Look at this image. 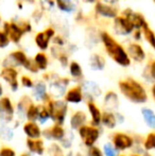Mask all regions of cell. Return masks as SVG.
I'll return each instance as SVG.
<instances>
[{"label":"cell","mask_w":155,"mask_h":156,"mask_svg":"<svg viewBox=\"0 0 155 156\" xmlns=\"http://www.w3.org/2000/svg\"><path fill=\"white\" fill-rule=\"evenodd\" d=\"M58 6L62 11L65 12H71L73 10V4L71 2H69L68 0H55Z\"/></svg>","instance_id":"cell-38"},{"label":"cell","mask_w":155,"mask_h":156,"mask_svg":"<svg viewBox=\"0 0 155 156\" xmlns=\"http://www.w3.org/2000/svg\"><path fill=\"white\" fill-rule=\"evenodd\" d=\"M115 28L117 32L121 34H130L135 29L132 21L124 16H119L115 18Z\"/></svg>","instance_id":"cell-20"},{"label":"cell","mask_w":155,"mask_h":156,"mask_svg":"<svg viewBox=\"0 0 155 156\" xmlns=\"http://www.w3.org/2000/svg\"><path fill=\"white\" fill-rule=\"evenodd\" d=\"M141 29H143V36H145L146 41H147L148 43L150 44V46L155 50V33H154V31L149 27V25H148L147 23L143 26Z\"/></svg>","instance_id":"cell-32"},{"label":"cell","mask_w":155,"mask_h":156,"mask_svg":"<svg viewBox=\"0 0 155 156\" xmlns=\"http://www.w3.org/2000/svg\"><path fill=\"white\" fill-rule=\"evenodd\" d=\"M70 84V79L66 78H58L54 81H52L50 83V93L49 94L52 97L53 99H62L64 98L65 94H66L68 86Z\"/></svg>","instance_id":"cell-8"},{"label":"cell","mask_w":155,"mask_h":156,"mask_svg":"<svg viewBox=\"0 0 155 156\" xmlns=\"http://www.w3.org/2000/svg\"><path fill=\"white\" fill-rule=\"evenodd\" d=\"M103 106L105 111L117 112L120 106V100L118 94L114 90L106 91L103 97Z\"/></svg>","instance_id":"cell-16"},{"label":"cell","mask_w":155,"mask_h":156,"mask_svg":"<svg viewBox=\"0 0 155 156\" xmlns=\"http://www.w3.org/2000/svg\"><path fill=\"white\" fill-rule=\"evenodd\" d=\"M111 144L114 146L118 153L132 150L134 147V136L124 132H115L111 135Z\"/></svg>","instance_id":"cell-5"},{"label":"cell","mask_w":155,"mask_h":156,"mask_svg":"<svg viewBox=\"0 0 155 156\" xmlns=\"http://www.w3.org/2000/svg\"><path fill=\"white\" fill-rule=\"evenodd\" d=\"M10 43V39L6 36V34L4 32L0 31V48H5Z\"/></svg>","instance_id":"cell-43"},{"label":"cell","mask_w":155,"mask_h":156,"mask_svg":"<svg viewBox=\"0 0 155 156\" xmlns=\"http://www.w3.org/2000/svg\"><path fill=\"white\" fill-rule=\"evenodd\" d=\"M46 153L48 156H66L63 148L58 142H51L46 149Z\"/></svg>","instance_id":"cell-30"},{"label":"cell","mask_w":155,"mask_h":156,"mask_svg":"<svg viewBox=\"0 0 155 156\" xmlns=\"http://www.w3.org/2000/svg\"><path fill=\"white\" fill-rule=\"evenodd\" d=\"M67 129H65L64 125H58V124H52L50 126L46 127L43 129V134L41 137L44 140H48L51 142H58L60 144L63 140V138L66 136Z\"/></svg>","instance_id":"cell-7"},{"label":"cell","mask_w":155,"mask_h":156,"mask_svg":"<svg viewBox=\"0 0 155 156\" xmlns=\"http://www.w3.org/2000/svg\"><path fill=\"white\" fill-rule=\"evenodd\" d=\"M1 97H3V86H2V84L0 83V98Z\"/></svg>","instance_id":"cell-50"},{"label":"cell","mask_w":155,"mask_h":156,"mask_svg":"<svg viewBox=\"0 0 155 156\" xmlns=\"http://www.w3.org/2000/svg\"><path fill=\"white\" fill-rule=\"evenodd\" d=\"M0 156H16V152L11 147L3 146L0 148Z\"/></svg>","instance_id":"cell-41"},{"label":"cell","mask_w":155,"mask_h":156,"mask_svg":"<svg viewBox=\"0 0 155 156\" xmlns=\"http://www.w3.org/2000/svg\"><path fill=\"white\" fill-rule=\"evenodd\" d=\"M73 156H85V155L82 154L81 152H77V153H75V154H73Z\"/></svg>","instance_id":"cell-52"},{"label":"cell","mask_w":155,"mask_h":156,"mask_svg":"<svg viewBox=\"0 0 155 156\" xmlns=\"http://www.w3.org/2000/svg\"><path fill=\"white\" fill-rule=\"evenodd\" d=\"M26 147H27L30 154H35L37 156H43L46 153V149H47L45 144V140L43 138H38V139L27 138L26 139Z\"/></svg>","instance_id":"cell-15"},{"label":"cell","mask_w":155,"mask_h":156,"mask_svg":"<svg viewBox=\"0 0 155 156\" xmlns=\"http://www.w3.org/2000/svg\"><path fill=\"white\" fill-rule=\"evenodd\" d=\"M78 136L80 137L83 146L85 148H90V147L97 146L98 141L101 137V129L97 126H93L90 124H86L84 126L80 127L77 131Z\"/></svg>","instance_id":"cell-4"},{"label":"cell","mask_w":155,"mask_h":156,"mask_svg":"<svg viewBox=\"0 0 155 156\" xmlns=\"http://www.w3.org/2000/svg\"><path fill=\"white\" fill-rule=\"evenodd\" d=\"M143 156H154V155L151 154L150 152H145V153H143Z\"/></svg>","instance_id":"cell-53"},{"label":"cell","mask_w":155,"mask_h":156,"mask_svg":"<svg viewBox=\"0 0 155 156\" xmlns=\"http://www.w3.org/2000/svg\"><path fill=\"white\" fill-rule=\"evenodd\" d=\"M154 2H155V0H154Z\"/></svg>","instance_id":"cell-60"},{"label":"cell","mask_w":155,"mask_h":156,"mask_svg":"<svg viewBox=\"0 0 155 156\" xmlns=\"http://www.w3.org/2000/svg\"><path fill=\"white\" fill-rule=\"evenodd\" d=\"M102 151H103L104 156H117L118 155L116 149L114 148V146H113L111 142H105V144H103Z\"/></svg>","instance_id":"cell-37"},{"label":"cell","mask_w":155,"mask_h":156,"mask_svg":"<svg viewBox=\"0 0 155 156\" xmlns=\"http://www.w3.org/2000/svg\"><path fill=\"white\" fill-rule=\"evenodd\" d=\"M25 1H28V2H33L34 0H25Z\"/></svg>","instance_id":"cell-57"},{"label":"cell","mask_w":155,"mask_h":156,"mask_svg":"<svg viewBox=\"0 0 155 156\" xmlns=\"http://www.w3.org/2000/svg\"><path fill=\"white\" fill-rule=\"evenodd\" d=\"M88 116L83 109H78L75 111L71 116L69 117V126H70V131L77 132L80 127L84 126V125L88 124Z\"/></svg>","instance_id":"cell-12"},{"label":"cell","mask_w":155,"mask_h":156,"mask_svg":"<svg viewBox=\"0 0 155 156\" xmlns=\"http://www.w3.org/2000/svg\"><path fill=\"white\" fill-rule=\"evenodd\" d=\"M118 88L122 96L134 104H146L149 100L146 87L134 78H125L118 82Z\"/></svg>","instance_id":"cell-1"},{"label":"cell","mask_w":155,"mask_h":156,"mask_svg":"<svg viewBox=\"0 0 155 156\" xmlns=\"http://www.w3.org/2000/svg\"><path fill=\"white\" fill-rule=\"evenodd\" d=\"M101 41L104 45L106 53L115 63L122 67H129L131 65V58L124 48L107 32L101 33Z\"/></svg>","instance_id":"cell-2"},{"label":"cell","mask_w":155,"mask_h":156,"mask_svg":"<svg viewBox=\"0 0 155 156\" xmlns=\"http://www.w3.org/2000/svg\"><path fill=\"white\" fill-rule=\"evenodd\" d=\"M23 132L27 136V138H30V139H38V138H41L43 129L41 127V124H38L37 122L26 121L23 124Z\"/></svg>","instance_id":"cell-17"},{"label":"cell","mask_w":155,"mask_h":156,"mask_svg":"<svg viewBox=\"0 0 155 156\" xmlns=\"http://www.w3.org/2000/svg\"><path fill=\"white\" fill-rule=\"evenodd\" d=\"M81 86L84 94V99L86 98V101H95L102 94L100 86L93 81H85Z\"/></svg>","instance_id":"cell-14"},{"label":"cell","mask_w":155,"mask_h":156,"mask_svg":"<svg viewBox=\"0 0 155 156\" xmlns=\"http://www.w3.org/2000/svg\"><path fill=\"white\" fill-rule=\"evenodd\" d=\"M19 156H31L30 155V153H26V152H23V153H21Z\"/></svg>","instance_id":"cell-54"},{"label":"cell","mask_w":155,"mask_h":156,"mask_svg":"<svg viewBox=\"0 0 155 156\" xmlns=\"http://www.w3.org/2000/svg\"><path fill=\"white\" fill-rule=\"evenodd\" d=\"M54 1H55V0H46V2H47V3L49 4L50 6L54 5Z\"/></svg>","instance_id":"cell-49"},{"label":"cell","mask_w":155,"mask_h":156,"mask_svg":"<svg viewBox=\"0 0 155 156\" xmlns=\"http://www.w3.org/2000/svg\"><path fill=\"white\" fill-rule=\"evenodd\" d=\"M0 78L8 83L12 91L18 90V71L14 67H4L0 72Z\"/></svg>","instance_id":"cell-10"},{"label":"cell","mask_w":155,"mask_h":156,"mask_svg":"<svg viewBox=\"0 0 155 156\" xmlns=\"http://www.w3.org/2000/svg\"><path fill=\"white\" fill-rule=\"evenodd\" d=\"M56 58L58 60V62L61 63V65L63 66V67H66L67 65H68V58H67V55L65 53H63V52H61V53L56 54Z\"/></svg>","instance_id":"cell-42"},{"label":"cell","mask_w":155,"mask_h":156,"mask_svg":"<svg viewBox=\"0 0 155 156\" xmlns=\"http://www.w3.org/2000/svg\"><path fill=\"white\" fill-rule=\"evenodd\" d=\"M73 141H75V134L72 131H67V134L63 140L60 142V146L63 148V150H70L72 148Z\"/></svg>","instance_id":"cell-35"},{"label":"cell","mask_w":155,"mask_h":156,"mask_svg":"<svg viewBox=\"0 0 155 156\" xmlns=\"http://www.w3.org/2000/svg\"><path fill=\"white\" fill-rule=\"evenodd\" d=\"M69 73L76 80H81L83 78V69L78 62H71L69 64Z\"/></svg>","instance_id":"cell-33"},{"label":"cell","mask_w":155,"mask_h":156,"mask_svg":"<svg viewBox=\"0 0 155 156\" xmlns=\"http://www.w3.org/2000/svg\"><path fill=\"white\" fill-rule=\"evenodd\" d=\"M151 94H152V98H153V100L155 102V84L152 85V87H151Z\"/></svg>","instance_id":"cell-46"},{"label":"cell","mask_w":155,"mask_h":156,"mask_svg":"<svg viewBox=\"0 0 155 156\" xmlns=\"http://www.w3.org/2000/svg\"><path fill=\"white\" fill-rule=\"evenodd\" d=\"M128 55L131 60L135 61L137 63H141L146 60V52L143 49L140 45L138 44H131L129 46V51Z\"/></svg>","instance_id":"cell-22"},{"label":"cell","mask_w":155,"mask_h":156,"mask_svg":"<svg viewBox=\"0 0 155 156\" xmlns=\"http://www.w3.org/2000/svg\"><path fill=\"white\" fill-rule=\"evenodd\" d=\"M48 89H47V85H46L45 82L43 81H39L36 84H34L33 87V98L35 99L36 101L43 103V101L45 100V98L47 97Z\"/></svg>","instance_id":"cell-25"},{"label":"cell","mask_w":155,"mask_h":156,"mask_svg":"<svg viewBox=\"0 0 155 156\" xmlns=\"http://www.w3.org/2000/svg\"><path fill=\"white\" fill-rule=\"evenodd\" d=\"M95 10L98 14L105 17H110V18H116L118 14L117 9L113 8L111 5H106L102 2H97V4L95 5Z\"/></svg>","instance_id":"cell-24"},{"label":"cell","mask_w":155,"mask_h":156,"mask_svg":"<svg viewBox=\"0 0 155 156\" xmlns=\"http://www.w3.org/2000/svg\"><path fill=\"white\" fill-rule=\"evenodd\" d=\"M85 156H104V155L101 148H99L98 146H93L87 149Z\"/></svg>","instance_id":"cell-39"},{"label":"cell","mask_w":155,"mask_h":156,"mask_svg":"<svg viewBox=\"0 0 155 156\" xmlns=\"http://www.w3.org/2000/svg\"><path fill=\"white\" fill-rule=\"evenodd\" d=\"M50 120V114L48 111L47 106L45 104H38V118L37 123L38 124H46Z\"/></svg>","instance_id":"cell-31"},{"label":"cell","mask_w":155,"mask_h":156,"mask_svg":"<svg viewBox=\"0 0 155 156\" xmlns=\"http://www.w3.org/2000/svg\"><path fill=\"white\" fill-rule=\"evenodd\" d=\"M37 118H38V104L33 102L29 106V108L27 109V112H26L25 119L27 121L37 122Z\"/></svg>","instance_id":"cell-29"},{"label":"cell","mask_w":155,"mask_h":156,"mask_svg":"<svg viewBox=\"0 0 155 156\" xmlns=\"http://www.w3.org/2000/svg\"><path fill=\"white\" fill-rule=\"evenodd\" d=\"M141 117L149 129L155 131V112L150 107L143 106L141 108Z\"/></svg>","instance_id":"cell-26"},{"label":"cell","mask_w":155,"mask_h":156,"mask_svg":"<svg viewBox=\"0 0 155 156\" xmlns=\"http://www.w3.org/2000/svg\"><path fill=\"white\" fill-rule=\"evenodd\" d=\"M63 43H64V41H61L60 37H56V38H55V44H60V45H63Z\"/></svg>","instance_id":"cell-51"},{"label":"cell","mask_w":155,"mask_h":156,"mask_svg":"<svg viewBox=\"0 0 155 156\" xmlns=\"http://www.w3.org/2000/svg\"><path fill=\"white\" fill-rule=\"evenodd\" d=\"M115 114H116V119H117L118 124H122L125 122V117H124L123 115H121V114L118 113V112H115Z\"/></svg>","instance_id":"cell-45"},{"label":"cell","mask_w":155,"mask_h":156,"mask_svg":"<svg viewBox=\"0 0 155 156\" xmlns=\"http://www.w3.org/2000/svg\"><path fill=\"white\" fill-rule=\"evenodd\" d=\"M101 125L107 129H114L118 125L115 112H110V111H105V109H104V111L102 112Z\"/></svg>","instance_id":"cell-23"},{"label":"cell","mask_w":155,"mask_h":156,"mask_svg":"<svg viewBox=\"0 0 155 156\" xmlns=\"http://www.w3.org/2000/svg\"><path fill=\"white\" fill-rule=\"evenodd\" d=\"M41 104L47 106L50 114V120L54 124L65 125L69 112V105L63 99H53L48 94Z\"/></svg>","instance_id":"cell-3"},{"label":"cell","mask_w":155,"mask_h":156,"mask_svg":"<svg viewBox=\"0 0 155 156\" xmlns=\"http://www.w3.org/2000/svg\"><path fill=\"white\" fill-rule=\"evenodd\" d=\"M55 32L52 28H48L46 29L45 31L43 32H39L38 34H36L35 36V43L37 45V47L41 50H47L48 47H49V43H50V39L54 36Z\"/></svg>","instance_id":"cell-19"},{"label":"cell","mask_w":155,"mask_h":156,"mask_svg":"<svg viewBox=\"0 0 155 156\" xmlns=\"http://www.w3.org/2000/svg\"><path fill=\"white\" fill-rule=\"evenodd\" d=\"M117 156H129V155L124 154V153H118V155H117Z\"/></svg>","instance_id":"cell-56"},{"label":"cell","mask_w":155,"mask_h":156,"mask_svg":"<svg viewBox=\"0 0 155 156\" xmlns=\"http://www.w3.org/2000/svg\"><path fill=\"white\" fill-rule=\"evenodd\" d=\"M34 63H35L36 67L38 70H46L48 68V58L44 52H38L35 56H34Z\"/></svg>","instance_id":"cell-34"},{"label":"cell","mask_w":155,"mask_h":156,"mask_svg":"<svg viewBox=\"0 0 155 156\" xmlns=\"http://www.w3.org/2000/svg\"><path fill=\"white\" fill-rule=\"evenodd\" d=\"M130 156H143V154H137V153H132Z\"/></svg>","instance_id":"cell-55"},{"label":"cell","mask_w":155,"mask_h":156,"mask_svg":"<svg viewBox=\"0 0 155 156\" xmlns=\"http://www.w3.org/2000/svg\"><path fill=\"white\" fill-rule=\"evenodd\" d=\"M89 65L90 68L95 71H101L105 67V60L103 56L99 55V54H93L89 60Z\"/></svg>","instance_id":"cell-27"},{"label":"cell","mask_w":155,"mask_h":156,"mask_svg":"<svg viewBox=\"0 0 155 156\" xmlns=\"http://www.w3.org/2000/svg\"><path fill=\"white\" fill-rule=\"evenodd\" d=\"M86 107L89 114V124L93 126L100 127L101 126V119H102V112L99 105L95 101H86Z\"/></svg>","instance_id":"cell-13"},{"label":"cell","mask_w":155,"mask_h":156,"mask_svg":"<svg viewBox=\"0 0 155 156\" xmlns=\"http://www.w3.org/2000/svg\"><path fill=\"white\" fill-rule=\"evenodd\" d=\"M15 105L10 97L3 96L0 98V120L3 124H10L14 121Z\"/></svg>","instance_id":"cell-6"},{"label":"cell","mask_w":155,"mask_h":156,"mask_svg":"<svg viewBox=\"0 0 155 156\" xmlns=\"http://www.w3.org/2000/svg\"><path fill=\"white\" fill-rule=\"evenodd\" d=\"M86 1H89V2H93L95 0H86Z\"/></svg>","instance_id":"cell-58"},{"label":"cell","mask_w":155,"mask_h":156,"mask_svg":"<svg viewBox=\"0 0 155 156\" xmlns=\"http://www.w3.org/2000/svg\"><path fill=\"white\" fill-rule=\"evenodd\" d=\"M148 72H149L150 78H151L153 81H155V60L150 63L149 68H148Z\"/></svg>","instance_id":"cell-44"},{"label":"cell","mask_w":155,"mask_h":156,"mask_svg":"<svg viewBox=\"0 0 155 156\" xmlns=\"http://www.w3.org/2000/svg\"><path fill=\"white\" fill-rule=\"evenodd\" d=\"M33 103V100L30 96L28 94H23L17 102L16 106H15V112H16V116H18L20 119H25V115L27 109L29 108L30 105Z\"/></svg>","instance_id":"cell-21"},{"label":"cell","mask_w":155,"mask_h":156,"mask_svg":"<svg viewBox=\"0 0 155 156\" xmlns=\"http://www.w3.org/2000/svg\"><path fill=\"white\" fill-rule=\"evenodd\" d=\"M105 2H107V3H110V4H115L118 2V0H105Z\"/></svg>","instance_id":"cell-48"},{"label":"cell","mask_w":155,"mask_h":156,"mask_svg":"<svg viewBox=\"0 0 155 156\" xmlns=\"http://www.w3.org/2000/svg\"><path fill=\"white\" fill-rule=\"evenodd\" d=\"M10 58L14 61L16 65L23 66V67H25L28 71L32 72V73H37L39 71L38 68L36 67L35 63H34V61H31L30 58H28L27 55H26L23 51L12 52V53L10 54Z\"/></svg>","instance_id":"cell-9"},{"label":"cell","mask_w":155,"mask_h":156,"mask_svg":"<svg viewBox=\"0 0 155 156\" xmlns=\"http://www.w3.org/2000/svg\"><path fill=\"white\" fill-rule=\"evenodd\" d=\"M0 137L2 138L3 140H10L13 139L14 137V131H13V127L9 126L8 124H1L0 126Z\"/></svg>","instance_id":"cell-36"},{"label":"cell","mask_w":155,"mask_h":156,"mask_svg":"<svg viewBox=\"0 0 155 156\" xmlns=\"http://www.w3.org/2000/svg\"><path fill=\"white\" fill-rule=\"evenodd\" d=\"M20 83L21 85H23V87H26V88H33L34 87V84L35 83L33 82V80H32L30 76H23L20 78Z\"/></svg>","instance_id":"cell-40"},{"label":"cell","mask_w":155,"mask_h":156,"mask_svg":"<svg viewBox=\"0 0 155 156\" xmlns=\"http://www.w3.org/2000/svg\"><path fill=\"white\" fill-rule=\"evenodd\" d=\"M134 37L136 39H139L141 37V33H140V31H139V30H137L136 32H135V34H134Z\"/></svg>","instance_id":"cell-47"},{"label":"cell","mask_w":155,"mask_h":156,"mask_svg":"<svg viewBox=\"0 0 155 156\" xmlns=\"http://www.w3.org/2000/svg\"><path fill=\"white\" fill-rule=\"evenodd\" d=\"M143 147L145 152H151L155 151V131H152L143 138Z\"/></svg>","instance_id":"cell-28"},{"label":"cell","mask_w":155,"mask_h":156,"mask_svg":"<svg viewBox=\"0 0 155 156\" xmlns=\"http://www.w3.org/2000/svg\"><path fill=\"white\" fill-rule=\"evenodd\" d=\"M4 33L9 37V39H11L14 43H18L23 37V34L25 33V31L20 26L16 25V23H4Z\"/></svg>","instance_id":"cell-18"},{"label":"cell","mask_w":155,"mask_h":156,"mask_svg":"<svg viewBox=\"0 0 155 156\" xmlns=\"http://www.w3.org/2000/svg\"><path fill=\"white\" fill-rule=\"evenodd\" d=\"M0 21H1V17H0Z\"/></svg>","instance_id":"cell-59"},{"label":"cell","mask_w":155,"mask_h":156,"mask_svg":"<svg viewBox=\"0 0 155 156\" xmlns=\"http://www.w3.org/2000/svg\"><path fill=\"white\" fill-rule=\"evenodd\" d=\"M63 100L67 103V104H72L78 105L84 101V94H83V89L81 85H75V86L70 87L67 89L66 94L64 96Z\"/></svg>","instance_id":"cell-11"}]
</instances>
